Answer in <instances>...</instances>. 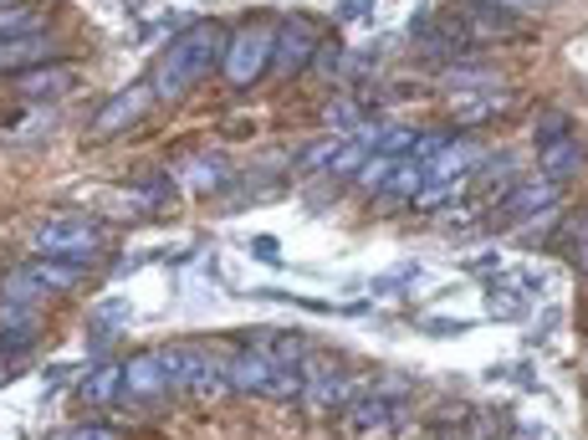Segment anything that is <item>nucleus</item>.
<instances>
[{
    "mask_svg": "<svg viewBox=\"0 0 588 440\" xmlns=\"http://www.w3.org/2000/svg\"><path fill=\"white\" fill-rule=\"evenodd\" d=\"M226 57V27L220 21H189L185 31H174L164 41V52L154 57V72H148V88H154V103H179L210 78V68H220Z\"/></svg>",
    "mask_w": 588,
    "mask_h": 440,
    "instance_id": "f257e3e1",
    "label": "nucleus"
},
{
    "mask_svg": "<svg viewBox=\"0 0 588 440\" xmlns=\"http://www.w3.org/2000/svg\"><path fill=\"white\" fill-rule=\"evenodd\" d=\"M31 246H37V256L93 267L97 256H103V226H97L93 215H47V221L31 231Z\"/></svg>",
    "mask_w": 588,
    "mask_h": 440,
    "instance_id": "f03ea898",
    "label": "nucleus"
},
{
    "mask_svg": "<svg viewBox=\"0 0 588 440\" xmlns=\"http://www.w3.org/2000/svg\"><path fill=\"white\" fill-rule=\"evenodd\" d=\"M271 57H277V27L271 21H246L226 37L220 72H226L230 88H256L271 72Z\"/></svg>",
    "mask_w": 588,
    "mask_h": 440,
    "instance_id": "7ed1b4c3",
    "label": "nucleus"
},
{
    "mask_svg": "<svg viewBox=\"0 0 588 440\" xmlns=\"http://www.w3.org/2000/svg\"><path fill=\"white\" fill-rule=\"evenodd\" d=\"M164 364H169L174 389H189V395H200V400H215V395H226V389H230L226 364L215 359L210 348H200V344L164 348Z\"/></svg>",
    "mask_w": 588,
    "mask_h": 440,
    "instance_id": "20e7f679",
    "label": "nucleus"
},
{
    "mask_svg": "<svg viewBox=\"0 0 588 440\" xmlns=\"http://www.w3.org/2000/svg\"><path fill=\"white\" fill-rule=\"evenodd\" d=\"M359 389L363 385H348L338 359H328V354H308V359H302V405H308V410H318V415L348 410V400H353Z\"/></svg>",
    "mask_w": 588,
    "mask_h": 440,
    "instance_id": "39448f33",
    "label": "nucleus"
},
{
    "mask_svg": "<svg viewBox=\"0 0 588 440\" xmlns=\"http://www.w3.org/2000/svg\"><path fill=\"white\" fill-rule=\"evenodd\" d=\"M148 103H154V88H148V82H134V88L113 93L93 113V123H87V139L97 144V139H113V134H123V129H134V123L148 113Z\"/></svg>",
    "mask_w": 588,
    "mask_h": 440,
    "instance_id": "423d86ee",
    "label": "nucleus"
},
{
    "mask_svg": "<svg viewBox=\"0 0 588 440\" xmlns=\"http://www.w3.org/2000/svg\"><path fill=\"white\" fill-rule=\"evenodd\" d=\"M318 27H312L308 16H287L277 21V57H271V72L277 78H292V72L312 68V57H318Z\"/></svg>",
    "mask_w": 588,
    "mask_h": 440,
    "instance_id": "0eeeda50",
    "label": "nucleus"
},
{
    "mask_svg": "<svg viewBox=\"0 0 588 440\" xmlns=\"http://www.w3.org/2000/svg\"><path fill=\"white\" fill-rule=\"evenodd\" d=\"M558 190L563 185H553V180H543V174H537V180H512V185L496 195L492 221L496 226H517V221H527V215L558 205Z\"/></svg>",
    "mask_w": 588,
    "mask_h": 440,
    "instance_id": "6e6552de",
    "label": "nucleus"
},
{
    "mask_svg": "<svg viewBox=\"0 0 588 440\" xmlns=\"http://www.w3.org/2000/svg\"><path fill=\"white\" fill-rule=\"evenodd\" d=\"M174 389L169 379V364H164V348H144V354H134V359H123V395L138 405L148 400H164Z\"/></svg>",
    "mask_w": 588,
    "mask_h": 440,
    "instance_id": "1a4fd4ad",
    "label": "nucleus"
},
{
    "mask_svg": "<svg viewBox=\"0 0 588 440\" xmlns=\"http://www.w3.org/2000/svg\"><path fill=\"white\" fill-rule=\"evenodd\" d=\"M584 160H588L584 139L563 134V139H553V144L537 149V174H543V180H553V185H568L574 174H584Z\"/></svg>",
    "mask_w": 588,
    "mask_h": 440,
    "instance_id": "9d476101",
    "label": "nucleus"
},
{
    "mask_svg": "<svg viewBox=\"0 0 588 440\" xmlns=\"http://www.w3.org/2000/svg\"><path fill=\"white\" fill-rule=\"evenodd\" d=\"M226 379H230V395H267L271 385V359L267 348H236V359L226 364Z\"/></svg>",
    "mask_w": 588,
    "mask_h": 440,
    "instance_id": "9b49d317",
    "label": "nucleus"
},
{
    "mask_svg": "<svg viewBox=\"0 0 588 440\" xmlns=\"http://www.w3.org/2000/svg\"><path fill=\"white\" fill-rule=\"evenodd\" d=\"M47 62H62L52 37L0 41V72H31V68H47Z\"/></svg>",
    "mask_w": 588,
    "mask_h": 440,
    "instance_id": "f8f14e48",
    "label": "nucleus"
},
{
    "mask_svg": "<svg viewBox=\"0 0 588 440\" xmlns=\"http://www.w3.org/2000/svg\"><path fill=\"white\" fill-rule=\"evenodd\" d=\"M179 180H185L189 195H215V190L230 185V160L226 154H189Z\"/></svg>",
    "mask_w": 588,
    "mask_h": 440,
    "instance_id": "ddd939ff",
    "label": "nucleus"
},
{
    "mask_svg": "<svg viewBox=\"0 0 588 440\" xmlns=\"http://www.w3.org/2000/svg\"><path fill=\"white\" fill-rule=\"evenodd\" d=\"M72 88H78V72L56 68V62L31 68V72H16V93H21V98H68Z\"/></svg>",
    "mask_w": 588,
    "mask_h": 440,
    "instance_id": "4468645a",
    "label": "nucleus"
},
{
    "mask_svg": "<svg viewBox=\"0 0 588 440\" xmlns=\"http://www.w3.org/2000/svg\"><path fill=\"white\" fill-rule=\"evenodd\" d=\"M47 6L21 0V6H0V41H21V37H47Z\"/></svg>",
    "mask_w": 588,
    "mask_h": 440,
    "instance_id": "2eb2a0df",
    "label": "nucleus"
},
{
    "mask_svg": "<svg viewBox=\"0 0 588 440\" xmlns=\"http://www.w3.org/2000/svg\"><path fill=\"white\" fill-rule=\"evenodd\" d=\"M502 108H507V98L496 93V88H486V93H455L451 98V123L476 129V123H492Z\"/></svg>",
    "mask_w": 588,
    "mask_h": 440,
    "instance_id": "dca6fc26",
    "label": "nucleus"
},
{
    "mask_svg": "<svg viewBox=\"0 0 588 440\" xmlns=\"http://www.w3.org/2000/svg\"><path fill=\"white\" fill-rule=\"evenodd\" d=\"M27 272H31V277H37L52 297L78 293L82 277H87V267H78V262H56V256H37V262H27Z\"/></svg>",
    "mask_w": 588,
    "mask_h": 440,
    "instance_id": "f3484780",
    "label": "nucleus"
},
{
    "mask_svg": "<svg viewBox=\"0 0 588 440\" xmlns=\"http://www.w3.org/2000/svg\"><path fill=\"white\" fill-rule=\"evenodd\" d=\"M466 185L471 180H461V174H430L425 170V185L415 190V211H425V215H435V211H445V205L451 201H461V195H466Z\"/></svg>",
    "mask_w": 588,
    "mask_h": 440,
    "instance_id": "a211bd4d",
    "label": "nucleus"
},
{
    "mask_svg": "<svg viewBox=\"0 0 588 440\" xmlns=\"http://www.w3.org/2000/svg\"><path fill=\"white\" fill-rule=\"evenodd\" d=\"M374 154V129H359V134H348L343 149H338V160L328 164V180H359V170L369 164Z\"/></svg>",
    "mask_w": 588,
    "mask_h": 440,
    "instance_id": "6ab92c4d",
    "label": "nucleus"
},
{
    "mask_svg": "<svg viewBox=\"0 0 588 440\" xmlns=\"http://www.w3.org/2000/svg\"><path fill=\"white\" fill-rule=\"evenodd\" d=\"M78 395H82V405H113L123 395V364H97L87 379L78 385Z\"/></svg>",
    "mask_w": 588,
    "mask_h": 440,
    "instance_id": "aec40b11",
    "label": "nucleus"
},
{
    "mask_svg": "<svg viewBox=\"0 0 588 440\" xmlns=\"http://www.w3.org/2000/svg\"><path fill=\"white\" fill-rule=\"evenodd\" d=\"M0 297H6V303L31 307V313H37L41 303H52V293H47V287H41V282L31 277L27 267H21V272H6V277H0Z\"/></svg>",
    "mask_w": 588,
    "mask_h": 440,
    "instance_id": "412c9836",
    "label": "nucleus"
},
{
    "mask_svg": "<svg viewBox=\"0 0 588 440\" xmlns=\"http://www.w3.org/2000/svg\"><path fill=\"white\" fill-rule=\"evenodd\" d=\"M425 185V164H415L410 154L404 160H394V170H389V180H384V201H415V190Z\"/></svg>",
    "mask_w": 588,
    "mask_h": 440,
    "instance_id": "4be33fe9",
    "label": "nucleus"
},
{
    "mask_svg": "<svg viewBox=\"0 0 588 440\" xmlns=\"http://www.w3.org/2000/svg\"><path fill=\"white\" fill-rule=\"evenodd\" d=\"M312 338H302V334H271V344H267V359H271V369H302V359L312 354Z\"/></svg>",
    "mask_w": 588,
    "mask_h": 440,
    "instance_id": "5701e85b",
    "label": "nucleus"
},
{
    "mask_svg": "<svg viewBox=\"0 0 588 440\" xmlns=\"http://www.w3.org/2000/svg\"><path fill=\"white\" fill-rule=\"evenodd\" d=\"M415 129H404V123H384V129H374V154H384V160H404L410 149H415Z\"/></svg>",
    "mask_w": 588,
    "mask_h": 440,
    "instance_id": "b1692460",
    "label": "nucleus"
},
{
    "mask_svg": "<svg viewBox=\"0 0 588 440\" xmlns=\"http://www.w3.org/2000/svg\"><path fill=\"white\" fill-rule=\"evenodd\" d=\"M322 123H328V134H359L363 108L348 103V98H333V103H322Z\"/></svg>",
    "mask_w": 588,
    "mask_h": 440,
    "instance_id": "393cba45",
    "label": "nucleus"
},
{
    "mask_svg": "<svg viewBox=\"0 0 588 440\" xmlns=\"http://www.w3.org/2000/svg\"><path fill=\"white\" fill-rule=\"evenodd\" d=\"M343 139H348V134H328V139H318L312 149H302V160H297V174H328V164L338 160Z\"/></svg>",
    "mask_w": 588,
    "mask_h": 440,
    "instance_id": "a878e982",
    "label": "nucleus"
},
{
    "mask_svg": "<svg viewBox=\"0 0 588 440\" xmlns=\"http://www.w3.org/2000/svg\"><path fill=\"white\" fill-rule=\"evenodd\" d=\"M512 16L486 11V6H471V37H512Z\"/></svg>",
    "mask_w": 588,
    "mask_h": 440,
    "instance_id": "bb28decb",
    "label": "nucleus"
},
{
    "mask_svg": "<svg viewBox=\"0 0 588 440\" xmlns=\"http://www.w3.org/2000/svg\"><path fill=\"white\" fill-rule=\"evenodd\" d=\"M267 400H302V369H271V385H267Z\"/></svg>",
    "mask_w": 588,
    "mask_h": 440,
    "instance_id": "cd10ccee",
    "label": "nucleus"
},
{
    "mask_svg": "<svg viewBox=\"0 0 588 440\" xmlns=\"http://www.w3.org/2000/svg\"><path fill=\"white\" fill-rule=\"evenodd\" d=\"M451 139H455V129H430V134H420V139H415V149H410V160H415V164H425V170H430V164H435V154H441V149L451 144Z\"/></svg>",
    "mask_w": 588,
    "mask_h": 440,
    "instance_id": "c85d7f7f",
    "label": "nucleus"
},
{
    "mask_svg": "<svg viewBox=\"0 0 588 440\" xmlns=\"http://www.w3.org/2000/svg\"><path fill=\"white\" fill-rule=\"evenodd\" d=\"M537 149L543 144H553V139H563V134H574V119H568V113H563V108H548V113H543V119H537Z\"/></svg>",
    "mask_w": 588,
    "mask_h": 440,
    "instance_id": "c756f323",
    "label": "nucleus"
},
{
    "mask_svg": "<svg viewBox=\"0 0 588 440\" xmlns=\"http://www.w3.org/2000/svg\"><path fill=\"white\" fill-rule=\"evenodd\" d=\"M389 170H394V160H384V154H369V164L359 170V190H384V180H389Z\"/></svg>",
    "mask_w": 588,
    "mask_h": 440,
    "instance_id": "7c9ffc66",
    "label": "nucleus"
},
{
    "mask_svg": "<svg viewBox=\"0 0 588 440\" xmlns=\"http://www.w3.org/2000/svg\"><path fill=\"white\" fill-rule=\"evenodd\" d=\"M471 6H486V11H502V16H533V11H543V0H471Z\"/></svg>",
    "mask_w": 588,
    "mask_h": 440,
    "instance_id": "2f4dec72",
    "label": "nucleus"
},
{
    "mask_svg": "<svg viewBox=\"0 0 588 440\" xmlns=\"http://www.w3.org/2000/svg\"><path fill=\"white\" fill-rule=\"evenodd\" d=\"M584 241H588V211H578L574 221L563 226V241H558V246H563V252H574V246H584Z\"/></svg>",
    "mask_w": 588,
    "mask_h": 440,
    "instance_id": "473e14b6",
    "label": "nucleus"
},
{
    "mask_svg": "<svg viewBox=\"0 0 588 440\" xmlns=\"http://www.w3.org/2000/svg\"><path fill=\"white\" fill-rule=\"evenodd\" d=\"M56 440H118V430H113V426H72V430H62Z\"/></svg>",
    "mask_w": 588,
    "mask_h": 440,
    "instance_id": "72a5a7b5",
    "label": "nucleus"
},
{
    "mask_svg": "<svg viewBox=\"0 0 588 440\" xmlns=\"http://www.w3.org/2000/svg\"><path fill=\"white\" fill-rule=\"evenodd\" d=\"M343 47H318V72H328V78H333V72H343L348 62H343Z\"/></svg>",
    "mask_w": 588,
    "mask_h": 440,
    "instance_id": "f704fd0d",
    "label": "nucleus"
},
{
    "mask_svg": "<svg viewBox=\"0 0 588 440\" xmlns=\"http://www.w3.org/2000/svg\"><path fill=\"white\" fill-rule=\"evenodd\" d=\"M492 313H496V318H522V313H527V307H522V297H496V303H492Z\"/></svg>",
    "mask_w": 588,
    "mask_h": 440,
    "instance_id": "c9c22d12",
    "label": "nucleus"
},
{
    "mask_svg": "<svg viewBox=\"0 0 588 440\" xmlns=\"http://www.w3.org/2000/svg\"><path fill=\"white\" fill-rule=\"evenodd\" d=\"M363 11H374V0H343V6H338V21H363Z\"/></svg>",
    "mask_w": 588,
    "mask_h": 440,
    "instance_id": "e433bc0d",
    "label": "nucleus"
},
{
    "mask_svg": "<svg viewBox=\"0 0 588 440\" xmlns=\"http://www.w3.org/2000/svg\"><path fill=\"white\" fill-rule=\"evenodd\" d=\"M251 256H267V262H271V267H281V262H277V241H271V236H261V241H251Z\"/></svg>",
    "mask_w": 588,
    "mask_h": 440,
    "instance_id": "4c0bfd02",
    "label": "nucleus"
},
{
    "mask_svg": "<svg viewBox=\"0 0 588 440\" xmlns=\"http://www.w3.org/2000/svg\"><path fill=\"white\" fill-rule=\"evenodd\" d=\"M568 256H574V267L588 277V241H584V246H574V252H568Z\"/></svg>",
    "mask_w": 588,
    "mask_h": 440,
    "instance_id": "58836bf2",
    "label": "nucleus"
},
{
    "mask_svg": "<svg viewBox=\"0 0 588 440\" xmlns=\"http://www.w3.org/2000/svg\"><path fill=\"white\" fill-rule=\"evenodd\" d=\"M0 6H21V0H0Z\"/></svg>",
    "mask_w": 588,
    "mask_h": 440,
    "instance_id": "ea45409f",
    "label": "nucleus"
}]
</instances>
